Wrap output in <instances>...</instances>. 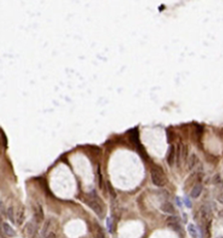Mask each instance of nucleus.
Returning <instances> with one entry per match:
<instances>
[{
  "mask_svg": "<svg viewBox=\"0 0 223 238\" xmlns=\"http://www.w3.org/2000/svg\"><path fill=\"white\" fill-rule=\"evenodd\" d=\"M87 203H88V205L96 212V214L98 215L100 218L104 217V215H105L104 205H103V203L100 201V199L98 198V195L96 193H95V196L91 197L90 199L87 200Z\"/></svg>",
  "mask_w": 223,
  "mask_h": 238,
  "instance_id": "obj_1",
  "label": "nucleus"
},
{
  "mask_svg": "<svg viewBox=\"0 0 223 238\" xmlns=\"http://www.w3.org/2000/svg\"><path fill=\"white\" fill-rule=\"evenodd\" d=\"M151 179L153 181V184L156 185L157 187H163L166 184L164 172L159 167H154L151 169Z\"/></svg>",
  "mask_w": 223,
  "mask_h": 238,
  "instance_id": "obj_2",
  "label": "nucleus"
},
{
  "mask_svg": "<svg viewBox=\"0 0 223 238\" xmlns=\"http://www.w3.org/2000/svg\"><path fill=\"white\" fill-rule=\"evenodd\" d=\"M161 210L164 212V213L167 214H174L175 213V207L173 206L172 203L170 202H164L161 205Z\"/></svg>",
  "mask_w": 223,
  "mask_h": 238,
  "instance_id": "obj_5",
  "label": "nucleus"
},
{
  "mask_svg": "<svg viewBox=\"0 0 223 238\" xmlns=\"http://www.w3.org/2000/svg\"><path fill=\"white\" fill-rule=\"evenodd\" d=\"M7 217L12 223L15 222V217H14V209H13V207H11V206H10V207H8V209H7Z\"/></svg>",
  "mask_w": 223,
  "mask_h": 238,
  "instance_id": "obj_12",
  "label": "nucleus"
},
{
  "mask_svg": "<svg viewBox=\"0 0 223 238\" xmlns=\"http://www.w3.org/2000/svg\"><path fill=\"white\" fill-rule=\"evenodd\" d=\"M49 226H50V219H48L45 221L44 223V225H43V228H42V232H41V236L42 238H43L45 235H47V231H48V228H49Z\"/></svg>",
  "mask_w": 223,
  "mask_h": 238,
  "instance_id": "obj_13",
  "label": "nucleus"
},
{
  "mask_svg": "<svg viewBox=\"0 0 223 238\" xmlns=\"http://www.w3.org/2000/svg\"><path fill=\"white\" fill-rule=\"evenodd\" d=\"M175 157H176V150L174 146H171L169 149V152H168L167 155V163L170 166H173L174 162H175Z\"/></svg>",
  "mask_w": 223,
  "mask_h": 238,
  "instance_id": "obj_6",
  "label": "nucleus"
},
{
  "mask_svg": "<svg viewBox=\"0 0 223 238\" xmlns=\"http://www.w3.org/2000/svg\"><path fill=\"white\" fill-rule=\"evenodd\" d=\"M1 139L4 140V141L2 142V144H3L4 147H6V137H5V135H4L3 132H1Z\"/></svg>",
  "mask_w": 223,
  "mask_h": 238,
  "instance_id": "obj_18",
  "label": "nucleus"
},
{
  "mask_svg": "<svg viewBox=\"0 0 223 238\" xmlns=\"http://www.w3.org/2000/svg\"><path fill=\"white\" fill-rule=\"evenodd\" d=\"M34 215H35V217H36V219H37V221L38 222H41L42 220H43V210H42V208H41V206L40 205H38L36 207L35 209V213H34Z\"/></svg>",
  "mask_w": 223,
  "mask_h": 238,
  "instance_id": "obj_9",
  "label": "nucleus"
},
{
  "mask_svg": "<svg viewBox=\"0 0 223 238\" xmlns=\"http://www.w3.org/2000/svg\"><path fill=\"white\" fill-rule=\"evenodd\" d=\"M24 220V213L23 210H21V212L19 211V215H18V224H21Z\"/></svg>",
  "mask_w": 223,
  "mask_h": 238,
  "instance_id": "obj_15",
  "label": "nucleus"
},
{
  "mask_svg": "<svg viewBox=\"0 0 223 238\" xmlns=\"http://www.w3.org/2000/svg\"><path fill=\"white\" fill-rule=\"evenodd\" d=\"M203 190V186L201 184H196L191 190V197L192 198H198L201 194V192Z\"/></svg>",
  "mask_w": 223,
  "mask_h": 238,
  "instance_id": "obj_8",
  "label": "nucleus"
},
{
  "mask_svg": "<svg viewBox=\"0 0 223 238\" xmlns=\"http://www.w3.org/2000/svg\"><path fill=\"white\" fill-rule=\"evenodd\" d=\"M55 237H56V235L54 232H49V233H48L47 235H45L43 238H55Z\"/></svg>",
  "mask_w": 223,
  "mask_h": 238,
  "instance_id": "obj_17",
  "label": "nucleus"
},
{
  "mask_svg": "<svg viewBox=\"0 0 223 238\" xmlns=\"http://www.w3.org/2000/svg\"><path fill=\"white\" fill-rule=\"evenodd\" d=\"M197 162H198V158L195 154H192L189 159V163H188V168L189 170H192V169L197 165Z\"/></svg>",
  "mask_w": 223,
  "mask_h": 238,
  "instance_id": "obj_10",
  "label": "nucleus"
},
{
  "mask_svg": "<svg viewBox=\"0 0 223 238\" xmlns=\"http://www.w3.org/2000/svg\"><path fill=\"white\" fill-rule=\"evenodd\" d=\"M98 176H99V184L100 187H103V176H102V172L101 169H100V166H98Z\"/></svg>",
  "mask_w": 223,
  "mask_h": 238,
  "instance_id": "obj_14",
  "label": "nucleus"
},
{
  "mask_svg": "<svg viewBox=\"0 0 223 238\" xmlns=\"http://www.w3.org/2000/svg\"><path fill=\"white\" fill-rule=\"evenodd\" d=\"M188 232L191 235V237L197 238V229L194 224H189L188 225Z\"/></svg>",
  "mask_w": 223,
  "mask_h": 238,
  "instance_id": "obj_11",
  "label": "nucleus"
},
{
  "mask_svg": "<svg viewBox=\"0 0 223 238\" xmlns=\"http://www.w3.org/2000/svg\"><path fill=\"white\" fill-rule=\"evenodd\" d=\"M98 238H106L104 231L102 230V228H99V232H98Z\"/></svg>",
  "mask_w": 223,
  "mask_h": 238,
  "instance_id": "obj_16",
  "label": "nucleus"
},
{
  "mask_svg": "<svg viewBox=\"0 0 223 238\" xmlns=\"http://www.w3.org/2000/svg\"><path fill=\"white\" fill-rule=\"evenodd\" d=\"M25 232H26V235L28 237L32 238L34 236L36 232V225L34 224L33 221H29L25 226Z\"/></svg>",
  "mask_w": 223,
  "mask_h": 238,
  "instance_id": "obj_4",
  "label": "nucleus"
},
{
  "mask_svg": "<svg viewBox=\"0 0 223 238\" xmlns=\"http://www.w3.org/2000/svg\"><path fill=\"white\" fill-rule=\"evenodd\" d=\"M167 225L169 226V227L172 229V230L176 231V232H179L181 227H180V224H179V219L178 217L176 216H172V217H169L167 219Z\"/></svg>",
  "mask_w": 223,
  "mask_h": 238,
  "instance_id": "obj_3",
  "label": "nucleus"
},
{
  "mask_svg": "<svg viewBox=\"0 0 223 238\" xmlns=\"http://www.w3.org/2000/svg\"><path fill=\"white\" fill-rule=\"evenodd\" d=\"M2 228H3L4 233L6 234L7 236L12 237V236H15V235H16V232L14 231V229H12V227H11V226L8 224V223H6V222L2 223Z\"/></svg>",
  "mask_w": 223,
  "mask_h": 238,
  "instance_id": "obj_7",
  "label": "nucleus"
},
{
  "mask_svg": "<svg viewBox=\"0 0 223 238\" xmlns=\"http://www.w3.org/2000/svg\"><path fill=\"white\" fill-rule=\"evenodd\" d=\"M107 225H108V228H109V230H110V232H112V228H113V226H112V220L111 219H108Z\"/></svg>",
  "mask_w": 223,
  "mask_h": 238,
  "instance_id": "obj_19",
  "label": "nucleus"
}]
</instances>
